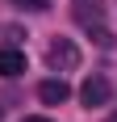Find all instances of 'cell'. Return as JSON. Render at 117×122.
Segmentation results:
<instances>
[{
    "label": "cell",
    "mask_w": 117,
    "mask_h": 122,
    "mask_svg": "<svg viewBox=\"0 0 117 122\" xmlns=\"http://www.w3.org/2000/svg\"><path fill=\"white\" fill-rule=\"evenodd\" d=\"M21 122H50V118H42V114H29V118H21Z\"/></svg>",
    "instance_id": "cell-8"
},
{
    "label": "cell",
    "mask_w": 117,
    "mask_h": 122,
    "mask_svg": "<svg viewBox=\"0 0 117 122\" xmlns=\"http://www.w3.org/2000/svg\"><path fill=\"white\" fill-rule=\"evenodd\" d=\"M71 13H75V21H80L84 30H96V42H100V46L113 42V34L105 30V4H100V0H75Z\"/></svg>",
    "instance_id": "cell-1"
},
{
    "label": "cell",
    "mask_w": 117,
    "mask_h": 122,
    "mask_svg": "<svg viewBox=\"0 0 117 122\" xmlns=\"http://www.w3.org/2000/svg\"><path fill=\"white\" fill-rule=\"evenodd\" d=\"M0 118H4V110H0Z\"/></svg>",
    "instance_id": "cell-9"
},
{
    "label": "cell",
    "mask_w": 117,
    "mask_h": 122,
    "mask_svg": "<svg viewBox=\"0 0 117 122\" xmlns=\"http://www.w3.org/2000/svg\"><path fill=\"white\" fill-rule=\"evenodd\" d=\"M109 97H113V88H109L105 76H88L80 84V101L88 105V110H100V105H109Z\"/></svg>",
    "instance_id": "cell-3"
},
{
    "label": "cell",
    "mask_w": 117,
    "mask_h": 122,
    "mask_svg": "<svg viewBox=\"0 0 117 122\" xmlns=\"http://www.w3.org/2000/svg\"><path fill=\"white\" fill-rule=\"evenodd\" d=\"M46 63L54 72H75V67H80V46H75L71 38H54L46 46Z\"/></svg>",
    "instance_id": "cell-2"
},
{
    "label": "cell",
    "mask_w": 117,
    "mask_h": 122,
    "mask_svg": "<svg viewBox=\"0 0 117 122\" xmlns=\"http://www.w3.org/2000/svg\"><path fill=\"white\" fill-rule=\"evenodd\" d=\"M21 72H25V55L17 46H4V51H0V76L13 80V76H21Z\"/></svg>",
    "instance_id": "cell-5"
},
{
    "label": "cell",
    "mask_w": 117,
    "mask_h": 122,
    "mask_svg": "<svg viewBox=\"0 0 117 122\" xmlns=\"http://www.w3.org/2000/svg\"><path fill=\"white\" fill-rule=\"evenodd\" d=\"M0 38H4V42H13V38H21V30H13V25H0Z\"/></svg>",
    "instance_id": "cell-7"
},
{
    "label": "cell",
    "mask_w": 117,
    "mask_h": 122,
    "mask_svg": "<svg viewBox=\"0 0 117 122\" xmlns=\"http://www.w3.org/2000/svg\"><path fill=\"white\" fill-rule=\"evenodd\" d=\"M21 9H50V0H17Z\"/></svg>",
    "instance_id": "cell-6"
},
{
    "label": "cell",
    "mask_w": 117,
    "mask_h": 122,
    "mask_svg": "<svg viewBox=\"0 0 117 122\" xmlns=\"http://www.w3.org/2000/svg\"><path fill=\"white\" fill-rule=\"evenodd\" d=\"M38 97H42V105H63V101L71 97V88L63 76H54V80H42L38 84Z\"/></svg>",
    "instance_id": "cell-4"
}]
</instances>
